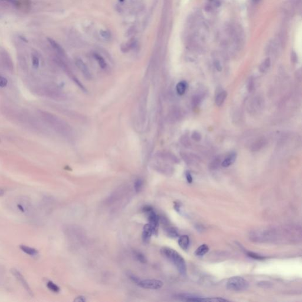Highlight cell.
<instances>
[{"instance_id": "cell-8", "label": "cell", "mask_w": 302, "mask_h": 302, "mask_svg": "<svg viewBox=\"0 0 302 302\" xmlns=\"http://www.w3.org/2000/svg\"><path fill=\"white\" fill-rule=\"evenodd\" d=\"M178 243L182 249L186 250L190 245V239L186 235H181L179 237Z\"/></svg>"}, {"instance_id": "cell-28", "label": "cell", "mask_w": 302, "mask_h": 302, "mask_svg": "<svg viewBox=\"0 0 302 302\" xmlns=\"http://www.w3.org/2000/svg\"><path fill=\"white\" fill-rule=\"evenodd\" d=\"M214 66H215V68L217 69V70L218 71L220 72V71L221 70V69H221V64H220V62H219L218 61H217H217H215V62H214Z\"/></svg>"}, {"instance_id": "cell-21", "label": "cell", "mask_w": 302, "mask_h": 302, "mask_svg": "<svg viewBox=\"0 0 302 302\" xmlns=\"http://www.w3.org/2000/svg\"><path fill=\"white\" fill-rule=\"evenodd\" d=\"M247 255L250 257H251L253 259H255V260H262L265 259V257L262 256L260 255H258V254L255 253H253V252H248Z\"/></svg>"}, {"instance_id": "cell-2", "label": "cell", "mask_w": 302, "mask_h": 302, "mask_svg": "<svg viewBox=\"0 0 302 302\" xmlns=\"http://www.w3.org/2000/svg\"><path fill=\"white\" fill-rule=\"evenodd\" d=\"M249 287V283L244 278L239 276H235L230 278L227 283V287L228 290L233 292H242L246 290Z\"/></svg>"}, {"instance_id": "cell-16", "label": "cell", "mask_w": 302, "mask_h": 302, "mask_svg": "<svg viewBox=\"0 0 302 302\" xmlns=\"http://www.w3.org/2000/svg\"><path fill=\"white\" fill-rule=\"evenodd\" d=\"M265 141L264 139H260L253 144L251 146V150L253 151H257L262 148L265 145Z\"/></svg>"}, {"instance_id": "cell-5", "label": "cell", "mask_w": 302, "mask_h": 302, "mask_svg": "<svg viewBox=\"0 0 302 302\" xmlns=\"http://www.w3.org/2000/svg\"><path fill=\"white\" fill-rule=\"evenodd\" d=\"M11 273L12 274L14 275V276L16 277L17 278V279L18 280V281L20 282V283L21 284V285L22 286V287L24 288V289L26 290V292L31 296H32L33 295V293L32 292L30 287L29 286L28 284L27 283L26 280H25L24 277L22 276V275H21L20 273V271L16 270L15 269H12L11 270Z\"/></svg>"}, {"instance_id": "cell-24", "label": "cell", "mask_w": 302, "mask_h": 302, "mask_svg": "<svg viewBox=\"0 0 302 302\" xmlns=\"http://www.w3.org/2000/svg\"><path fill=\"white\" fill-rule=\"evenodd\" d=\"M32 62L33 67L35 69H37L39 66V59L37 57V56H32Z\"/></svg>"}, {"instance_id": "cell-12", "label": "cell", "mask_w": 302, "mask_h": 302, "mask_svg": "<svg viewBox=\"0 0 302 302\" xmlns=\"http://www.w3.org/2000/svg\"><path fill=\"white\" fill-rule=\"evenodd\" d=\"M186 88H187V83H186V82L182 81L179 82L176 87L177 93L179 95H183L186 92Z\"/></svg>"}, {"instance_id": "cell-25", "label": "cell", "mask_w": 302, "mask_h": 302, "mask_svg": "<svg viewBox=\"0 0 302 302\" xmlns=\"http://www.w3.org/2000/svg\"><path fill=\"white\" fill-rule=\"evenodd\" d=\"M8 83L7 80L3 76L0 75V87H4Z\"/></svg>"}, {"instance_id": "cell-6", "label": "cell", "mask_w": 302, "mask_h": 302, "mask_svg": "<svg viewBox=\"0 0 302 302\" xmlns=\"http://www.w3.org/2000/svg\"><path fill=\"white\" fill-rule=\"evenodd\" d=\"M76 64L80 70V72L82 73V74L84 75L85 77L87 79H90L91 78V74L86 64L81 59L77 58L76 60Z\"/></svg>"}, {"instance_id": "cell-31", "label": "cell", "mask_w": 302, "mask_h": 302, "mask_svg": "<svg viewBox=\"0 0 302 302\" xmlns=\"http://www.w3.org/2000/svg\"><path fill=\"white\" fill-rule=\"evenodd\" d=\"M248 88H249V91H251V90L253 89V82L252 80H251L250 82L249 83V87Z\"/></svg>"}, {"instance_id": "cell-34", "label": "cell", "mask_w": 302, "mask_h": 302, "mask_svg": "<svg viewBox=\"0 0 302 302\" xmlns=\"http://www.w3.org/2000/svg\"><path fill=\"white\" fill-rule=\"evenodd\" d=\"M259 1H260V0H253L254 2H255V3H257V2H258Z\"/></svg>"}, {"instance_id": "cell-26", "label": "cell", "mask_w": 302, "mask_h": 302, "mask_svg": "<svg viewBox=\"0 0 302 302\" xmlns=\"http://www.w3.org/2000/svg\"><path fill=\"white\" fill-rule=\"evenodd\" d=\"M192 138L193 139H194L195 141H200L201 139V135L199 133L197 132H194L193 133V134H192Z\"/></svg>"}, {"instance_id": "cell-18", "label": "cell", "mask_w": 302, "mask_h": 302, "mask_svg": "<svg viewBox=\"0 0 302 302\" xmlns=\"http://www.w3.org/2000/svg\"><path fill=\"white\" fill-rule=\"evenodd\" d=\"M228 300L224 299L220 297H213V298H202L201 302H227Z\"/></svg>"}, {"instance_id": "cell-1", "label": "cell", "mask_w": 302, "mask_h": 302, "mask_svg": "<svg viewBox=\"0 0 302 302\" xmlns=\"http://www.w3.org/2000/svg\"><path fill=\"white\" fill-rule=\"evenodd\" d=\"M162 255L173 263L178 271L183 276L186 274V265L184 259L174 250L164 247L161 250Z\"/></svg>"}, {"instance_id": "cell-19", "label": "cell", "mask_w": 302, "mask_h": 302, "mask_svg": "<svg viewBox=\"0 0 302 302\" xmlns=\"http://www.w3.org/2000/svg\"><path fill=\"white\" fill-rule=\"evenodd\" d=\"M47 286L50 290H52V292L54 293H58L60 290V287L58 286H57L56 284H54L52 281H48Z\"/></svg>"}, {"instance_id": "cell-3", "label": "cell", "mask_w": 302, "mask_h": 302, "mask_svg": "<svg viewBox=\"0 0 302 302\" xmlns=\"http://www.w3.org/2000/svg\"><path fill=\"white\" fill-rule=\"evenodd\" d=\"M129 277L136 285L144 289L157 290L163 286V283L158 280H154V279L141 280L139 278L134 275H131L129 276Z\"/></svg>"}, {"instance_id": "cell-7", "label": "cell", "mask_w": 302, "mask_h": 302, "mask_svg": "<svg viewBox=\"0 0 302 302\" xmlns=\"http://www.w3.org/2000/svg\"><path fill=\"white\" fill-rule=\"evenodd\" d=\"M153 233H154L153 230L151 227V226L149 224H146L143 226L142 234V237L143 242L145 243H148Z\"/></svg>"}, {"instance_id": "cell-9", "label": "cell", "mask_w": 302, "mask_h": 302, "mask_svg": "<svg viewBox=\"0 0 302 302\" xmlns=\"http://www.w3.org/2000/svg\"><path fill=\"white\" fill-rule=\"evenodd\" d=\"M236 158H237V154L235 152H233L228 155V156L224 159L222 162V166L223 167H225V168L230 166L235 162Z\"/></svg>"}, {"instance_id": "cell-17", "label": "cell", "mask_w": 302, "mask_h": 302, "mask_svg": "<svg viewBox=\"0 0 302 302\" xmlns=\"http://www.w3.org/2000/svg\"><path fill=\"white\" fill-rule=\"evenodd\" d=\"M94 57L96 58V60L97 61V62L99 64V66H101V68L105 69L106 67V63L104 58H103L101 56L98 54H95Z\"/></svg>"}, {"instance_id": "cell-4", "label": "cell", "mask_w": 302, "mask_h": 302, "mask_svg": "<svg viewBox=\"0 0 302 302\" xmlns=\"http://www.w3.org/2000/svg\"><path fill=\"white\" fill-rule=\"evenodd\" d=\"M143 211L148 215L149 224L151 226L153 230V233L155 234L157 233L158 225H159V217L154 211L153 208L149 206H146L143 208Z\"/></svg>"}, {"instance_id": "cell-30", "label": "cell", "mask_w": 302, "mask_h": 302, "mask_svg": "<svg viewBox=\"0 0 302 302\" xmlns=\"http://www.w3.org/2000/svg\"><path fill=\"white\" fill-rule=\"evenodd\" d=\"M101 35L102 36L104 37V38H108L109 37V34L107 32H101Z\"/></svg>"}, {"instance_id": "cell-27", "label": "cell", "mask_w": 302, "mask_h": 302, "mask_svg": "<svg viewBox=\"0 0 302 302\" xmlns=\"http://www.w3.org/2000/svg\"><path fill=\"white\" fill-rule=\"evenodd\" d=\"M186 178L188 183H192V177L191 176V174L189 172H187L186 173Z\"/></svg>"}, {"instance_id": "cell-32", "label": "cell", "mask_w": 302, "mask_h": 302, "mask_svg": "<svg viewBox=\"0 0 302 302\" xmlns=\"http://www.w3.org/2000/svg\"><path fill=\"white\" fill-rule=\"evenodd\" d=\"M292 61H293L294 62L296 61V59H297V57H296V53L293 52L292 54Z\"/></svg>"}, {"instance_id": "cell-20", "label": "cell", "mask_w": 302, "mask_h": 302, "mask_svg": "<svg viewBox=\"0 0 302 302\" xmlns=\"http://www.w3.org/2000/svg\"><path fill=\"white\" fill-rule=\"evenodd\" d=\"M135 256L136 257V259L139 261H140L141 263H146L147 262V259L146 258V257L144 255L141 253V252H138V251H136L135 253Z\"/></svg>"}, {"instance_id": "cell-29", "label": "cell", "mask_w": 302, "mask_h": 302, "mask_svg": "<svg viewBox=\"0 0 302 302\" xmlns=\"http://www.w3.org/2000/svg\"><path fill=\"white\" fill-rule=\"evenodd\" d=\"M75 302H84L86 301V299L84 296H79L76 297L74 300Z\"/></svg>"}, {"instance_id": "cell-14", "label": "cell", "mask_w": 302, "mask_h": 302, "mask_svg": "<svg viewBox=\"0 0 302 302\" xmlns=\"http://www.w3.org/2000/svg\"><path fill=\"white\" fill-rule=\"evenodd\" d=\"M48 40L49 41V42L51 44V45L53 46V47L57 52V53H59L61 55L64 54L63 49L58 44L57 42H56L54 40H53V39H51V38H48Z\"/></svg>"}, {"instance_id": "cell-23", "label": "cell", "mask_w": 302, "mask_h": 302, "mask_svg": "<svg viewBox=\"0 0 302 302\" xmlns=\"http://www.w3.org/2000/svg\"><path fill=\"white\" fill-rule=\"evenodd\" d=\"M168 234L171 237H178V234L177 231L174 228H170L168 230Z\"/></svg>"}, {"instance_id": "cell-13", "label": "cell", "mask_w": 302, "mask_h": 302, "mask_svg": "<svg viewBox=\"0 0 302 302\" xmlns=\"http://www.w3.org/2000/svg\"><path fill=\"white\" fill-rule=\"evenodd\" d=\"M208 251H209V247L207 244H202L196 250L195 254L196 256L201 257L208 253Z\"/></svg>"}, {"instance_id": "cell-33", "label": "cell", "mask_w": 302, "mask_h": 302, "mask_svg": "<svg viewBox=\"0 0 302 302\" xmlns=\"http://www.w3.org/2000/svg\"><path fill=\"white\" fill-rule=\"evenodd\" d=\"M4 192H4V191L2 189H1V188H0V196H3V195L4 194Z\"/></svg>"}, {"instance_id": "cell-11", "label": "cell", "mask_w": 302, "mask_h": 302, "mask_svg": "<svg viewBox=\"0 0 302 302\" xmlns=\"http://www.w3.org/2000/svg\"><path fill=\"white\" fill-rule=\"evenodd\" d=\"M20 248L23 252L26 253L27 255H31V256H36L38 254V252L37 250L32 248V247H28L26 245H20Z\"/></svg>"}, {"instance_id": "cell-15", "label": "cell", "mask_w": 302, "mask_h": 302, "mask_svg": "<svg viewBox=\"0 0 302 302\" xmlns=\"http://www.w3.org/2000/svg\"><path fill=\"white\" fill-rule=\"evenodd\" d=\"M270 66V59L269 58H266L265 60L261 63L259 67V70L261 73H265L268 70Z\"/></svg>"}, {"instance_id": "cell-22", "label": "cell", "mask_w": 302, "mask_h": 302, "mask_svg": "<svg viewBox=\"0 0 302 302\" xmlns=\"http://www.w3.org/2000/svg\"><path fill=\"white\" fill-rule=\"evenodd\" d=\"M142 185H143V181L141 180V179H138L136 181V182H135V186H134L135 190L136 191V192L138 193V192H140V191L141 190L142 187Z\"/></svg>"}, {"instance_id": "cell-10", "label": "cell", "mask_w": 302, "mask_h": 302, "mask_svg": "<svg viewBox=\"0 0 302 302\" xmlns=\"http://www.w3.org/2000/svg\"><path fill=\"white\" fill-rule=\"evenodd\" d=\"M227 96V93L225 91H223L219 93L216 96L215 100L216 105L218 106H221L225 100L226 99Z\"/></svg>"}]
</instances>
